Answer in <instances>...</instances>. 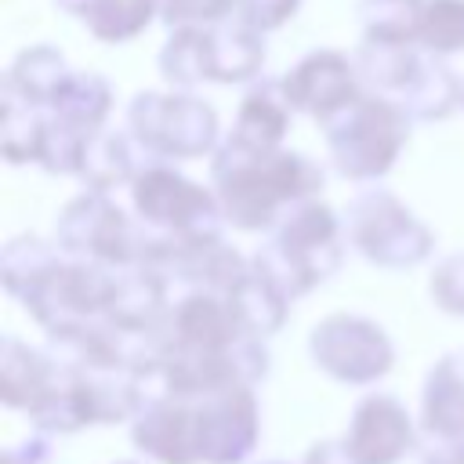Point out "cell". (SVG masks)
Listing matches in <instances>:
<instances>
[{
	"label": "cell",
	"mask_w": 464,
	"mask_h": 464,
	"mask_svg": "<svg viewBox=\"0 0 464 464\" xmlns=\"http://www.w3.org/2000/svg\"><path fill=\"white\" fill-rule=\"evenodd\" d=\"M323 188V170L290 149L250 152L232 141L218 149L214 160V196L221 221L243 232L272 228L286 207L315 199Z\"/></svg>",
	"instance_id": "obj_1"
},
{
	"label": "cell",
	"mask_w": 464,
	"mask_h": 464,
	"mask_svg": "<svg viewBox=\"0 0 464 464\" xmlns=\"http://www.w3.org/2000/svg\"><path fill=\"white\" fill-rule=\"evenodd\" d=\"M344 221L323 199H304L279 218V228L254 261L290 294L301 297L326 283L344 257Z\"/></svg>",
	"instance_id": "obj_2"
},
{
	"label": "cell",
	"mask_w": 464,
	"mask_h": 464,
	"mask_svg": "<svg viewBox=\"0 0 464 464\" xmlns=\"http://www.w3.org/2000/svg\"><path fill=\"white\" fill-rule=\"evenodd\" d=\"M410 112L392 94L362 91L337 120L326 127V145L337 174L352 181L384 178L410 141Z\"/></svg>",
	"instance_id": "obj_3"
},
{
	"label": "cell",
	"mask_w": 464,
	"mask_h": 464,
	"mask_svg": "<svg viewBox=\"0 0 464 464\" xmlns=\"http://www.w3.org/2000/svg\"><path fill=\"white\" fill-rule=\"evenodd\" d=\"M344 232L348 243L381 268H413L435 246L431 228L384 188H366L348 203Z\"/></svg>",
	"instance_id": "obj_4"
},
{
	"label": "cell",
	"mask_w": 464,
	"mask_h": 464,
	"mask_svg": "<svg viewBox=\"0 0 464 464\" xmlns=\"http://www.w3.org/2000/svg\"><path fill=\"white\" fill-rule=\"evenodd\" d=\"M54 243L72 257H87L109 268H130V265H141L145 257L149 225H134L109 199V192L87 188L83 196L62 207L54 225Z\"/></svg>",
	"instance_id": "obj_5"
},
{
	"label": "cell",
	"mask_w": 464,
	"mask_h": 464,
	"mask_svg": "<svg viewBox=\"0 0 464 464\" xmlns=\"http://www.w3.org/2000/svg\"><path fill=\"white\" fill-rule=\"evenodd\" d=\"M130 134L149 156L160 160H196L218 145V112L188 91H145L127 112Z\"/></svg>",
	"instance_id": "obj_6"
},
{
	"label": "cell",
	"mask_w": 464,
	"mask_h": 464,
	"mask_svg": "<svg viewBox=\"0 0 464 464\" xmlns=\"http://www.w3.org/2000/svg\"><path fill=\"white\" fill-rule=\"evenodd\" d=\"M112 286H116V268L109 265H98L87 257L58 261L25 294V312L47 330V337L69 334L105 319Z\"/></svg>",
	"instance_id": "obj_7"
},
{
	"label": "cell",
	"mask_w": 464,
	"mask_h": 464,
	"mask_svg": "<svg viewBox=\"0 0 464 464\" xmlns=\"http://www.w3.org/2000/svg\"><path fill=\"white\" fill-rule=\"evenodd\" d=\"M308 355L341 384H373L395 362V348L384 326L355 312L323 315L308 334Z\"/></svg>",
	"instance_id": "obj_8"
},
{
	"label": "cell",
	"mask_w": 464,
	"mask_h": 464,
	"mask_svg": "<svg viewBox=\"0 0 464 464\" xmlns=\"http://www.w3.org/2000/svg\"><path fill=\"white\" fill-rule=\"evenodd\" d=\"M130 199L141 225L156 232H188V228H214L221 218L214 188L196 185L174 167L149 163L130 181Z\"/></svg>",
	"instance_id": "obj_9"
},
{
	"label": "cell",
	"mask_w": 464,
	"mask_h": 464,
	"mask_svg": "<svg viewBox=\"0 0 464 464\" xmlns=\"http://www.w3.org/2000/svg\"><path fill=\"white\" fill-rule=\"evenodd\" d=\"M279 83H283V94L294 105V112H304L319 123L337 120L362 94L355 58H344L341 51L304 54Z\"/></svg>",
	"instance_id": "obj_10"
},
{
	"label": "cell",
	"mask_w": 464,
	"mask_h": 464,
	"mask_svg": "<svg viewBox=\"0 0 464 464\" xmlns=\"http://www.w3.org/2000/svg\"><path fill=\"white\" fill-rule=\"evenodd\" d=\"M261 439V406L254 384H232L199 399L203 464H239Z\"/></svg>",
	"instance_id": "obj_11"
},
{
	"label": "cell",
	"mask_w": 464,
	"mask_h": 464,
	"mask_svg": "<svg viewBox=\"0 0 464 464\" xmlns=\"http://www.w3.org/2000/svg\"><path fill=\"white\" fill-rule=\"evenodd\" d=\"M130 439L145 457L160 464H203L199 399H149L130 424Z\"/></svg>",
	"instance_id": "obj_12"
},
{
	"label": "cell",
	"mask_w": 464,
	"mask_h": 464,
	"mask_svg": "<svg viewBox=\"0 0 464 464\" xmlns=\"http://www.w3.org/2000/svg\"><path fill=\"white\" fill-rule=\"evenodd\" d=\"M344 439L362 464H399L406 453L417 450V424L399 399L373 392L352 410Z\"/></svg>",
	"instance_id": "obj_13"
},
{
	"label": "cell",
	"mask_w": 464,
	"mask_h": 464,
	"mask_svg": "<svg viewBox=\"0 0 464 464\" xmlns=\"http://www.w3.org/2000/svg\"><path fill=\"white\" fill-rule=\"evenodd\" d=\"M243 337H250L228 297L225 294H214V290H192L188 297H181L170 315L163 319L160 326V344L163 348H232L239 344Z\"/></svg>",
	"instance_id": "obj_14"
},
{
	"label": "cell",
	"mask_w": 464,
	"mask_h": 464,
	"mask_svg": "<svg viewBox=\"0 0 464 464\" xmlns=\"http://www.w3.org/2000/svg\"><path fill=\"white\" fill-rule=\"evenodd\" d=\"M174 304H167V276L149 265H130L116 272V286L105 319L130 334H156Z\"/></svg>",
	"instance_id": "obj_15"
},
{
	"label": "cell",
	"mask_w": 464,
	"mask_h": 464,
	"mask_svg": "<svg viewBox=\"0 0 464 464\" xmlns=\"http://www.w3.org/2000/svg\"><path fill=\"white\" fill-rule=\"evenodd\" d=\"M265 65V33L250 25L243 14H228L207 25V69L214 83H243L254 80Z\"/></svg>",
	"instance_id": "obj_16"
},
{
	"label": "cell",
	"mask_w": 464,
	"mask_h": 464,
	"mask_svg": "<svg viewBox=\"0 0 464 464\" xmlns=\"http://www.w3.org/2000/svg\"><path fill=\"white\" fill-rule=\"evenodd\" d=\"M290 112H294V105L286 102L283 83H257L239 102L228 141L239 149H250V152L283 149V138L290 130Z\"/></svg>",
	"instance_id": "obj_17"
},
{
	"label": "cell",
	"mask_w": 464,
	"mask_h": 464,
	"mask_svg": "<svg viewBox=\"0 0 464 464\" xmlns=\"http://www.w3.org/2000/svg\"><path fill=\"white\" fill-rule=\"evenodd\" d=\"M420 431L431 439H464V355H442L420 392Z\"/></svg>",
	"instance_id": "obj_18"
},
{
	"label": "cell",
	"mask_w": 464,
	"mask_h": 464,
	"mask_svg": "<svg viewBox=\"0 0 464 464\" xmlns=\"http://www.w3.org/2000/svg\"><path fill=\"white\" fill-rule=\"evenodd\" d=\"M62 366L54 355H44L40 348H29L18 337L0 341V399L11 410L29 413V406L58 381Z\"/></svg>",
	"instance_id": "obj_19"
},
{
	"label": "cell",
	"mask_w": 464,
	"mask_h": 464,
	"mask_svg": "<svg viewBox=\"0 0 464 464\" xmlns=\"http://www.w3.org/2000/svg\"><path fill=\"white\" fill-rule=\"evenodd\" d=\"M225 297H228V304H232L239 326H243L250 337H268V334H276V330L286 323V312H290V301H294L257 261H250L246 276H243Z\"/></svg>",
	"instance_id": "obj_20"
},
{
	"label": "cell",
	"mask_w": 464,
	"mask_h": 464,
	"mask_svg": "<svg viewBox=\"0 0 464 464\" xmlns=\"http://www.w3.org/2000/svg\"><path fill=\"white\" fill-rule=\"evenodd\" d=\"M138 138L134 134H120V130H94L87 149H83V163H80V178L87 188L94 192H109L116 185H130L138 178Z\"/></svg>",
	"instance_id": "obj_21"
},
{
	"label": "cell",
	"mask_w": 464,
	"mask_h": 464,
	"mask_svg": "<svg viewBox=\"0 0 464 464\" xmlns=\"http://www.w3.org/2000/svg\"><path fill=\"white\" fill-rule=\"evenodd\" d=\"M395 102H402L413 120H446L457 105H464V83L439 54H424L410 87Z\"/></svg>",
	"instance_id": "obj_22"
},
{
	"label": "cell",
	"mask_w": 464,
	"mask_h": 464,
	"mask_svg": "<svg viewBox=\"0 0 464 464\" xmlns=\"http://www.w3.org/2000/svg\"><path fill=\"white\" fill-rule=\"evenodd\" d=\"M72 69L65 65L62 51L36 44L18 51V58L7 69V91H14L18 98H25L29 105H54V98L62 94V87L69 83Z\"/></svg>",
	"instance_id": "obj_23"
},
{
	"label": "cell",
	"mask_w": 464,
	"mask_h": 464,
	"mask_svg": "<svg viewBox=\"0 0 464 464\" xmlns=\"http://www.w3.org/2000/svg\"><path fill=\"white\" fill-rule=\"evenodd\" d=\"M420 58L424 54L410 44H373V40H366L355 51V69H359V80H362L366 91L399 98L410 87L413 72L420 69Z\"/></svg>",
	"instance_id": "obj_24"
},
{
	"label": "cell",
	"mask_w": 464,
	"mask_h": 464,
	"mask_svg": "<svg viewBox=\"0 0 464 464\" xmlns=\"http://www.w3.org/2000/svg\"><path fill=\"white\" fill-rule=\"evenodd\" d=\"M156 14H163V0H87L76 18L91 29V36L105 44H123L145 33Z\"/></svg>",
	"instance_id": "obj_25"
},
{
	"label": "cell",
	"mask_w": 464,
	"mask_h": 464,
	"mask_svg": "<svg viewBox=\"0 0 464 464\" xmlns=\"http://www.w3.org/2000/svg\"><path fill=\"white\" fill-rule=\"evenodd\" d=\"M54 246L58 243H47L40 236H14V239H7V246L0 254V283H4V290L11 297L25 301V294L62 261Z\"/></svg>",
	"instance_id": "obj_26"
},
{
	"label": "cell",
	"mask_w": 464,
	"mask_h": 464,
	"mask_svg": "<svg viewBox=\"0 0 464 464\" xmlns=\"http://www.w3.org/2000/svg\"><path fill=\"white\" fill-rule=\"evenodd\" d=\"M424 0H359L362 40L417 47Z\"/></svg>",
	"instance_id": "obj_27"
},
{
	"label": "cell",
	"mask_w": 464,
	"mask_h": 464,
	"mask_svg": "<svg viewBox=\"0 0 464 464\" xmlns=\"http://www.w3.org/2000/svg\"><path fill=\"white\" fill-rule=\"evenodd\" d=\"M160 72L174 87H196L210 80L207 69V25H174L160 51Z\"/></svg>",
	"instance_id": "obj_28"
},
{
	"label": "cell",
	"mask_w": 464,
	"mask_h": 464,
	"mask_svg": "<svg viewBox=\"0 0 464 464\" xmlns=\"http://www.w3.org/2000/svg\"><path fill=\"white\" fill-rule=\"evenodd\" d=\"M51 109L58 116L87 127V130H102L105 116L112 109V91H109V83L98 72H72Z\"/></svg>",
	"instance_id": "obj_29"
},
{
	"label": "cell",
	"mask_w": 464,
	"mask_h": 464,
	"mask_svg": "<svg viewBox=\"0 0 464 464\" xmlns=\"http://www.w3.org/2000/svg\"><path fill=\"white\" fill-rule=\"evenodd\" d=\"M36 109L40 105H29L14 91H7L4 120H0V149H4L7 163H36L40 138H44V120H47Z\"/></svg>",
	"instance_id": "obj_30"
},
{
	"label": "cell",
	"mask_w": 464,
	"mask_h": 464,
	"mask_svg": "<svg viewBox=\"0 0 464 464\" xmlns=\"http://www.w3.org/2000/svg\"><path fill=\"white\" fill-rule=\"evenodd\" d=\"M94 130L65 120V116H47L44 120V138H40V156L36 163L51 174H80V163H83V149L91 141Z\"/></svg>",
	"instance_id": "obj_31"
},
{
	"label": "cell",
	"mask_w": 464,
	"mask_h": 464,
	"mask_svg": "<svg viewBox=\"0 0 464 464\" xmlns=\"http://www.w3.org/2000/svg\"><path fill=\"white\" fill-rule=\"evenodd\" d=\"M417 44L439 58L464 51V0H424Z\"/></svg>",
	"instance_id": "obj_32"
},
{
	"label": "cell",
	"mask_w": 464,
	"mask_h": 464,
	"mask_svg": "<svg viewBox=\"0 0 464 464\" xmlns=\"http://www.w3.org/2000/svg\"><path fill=\"white\" fill-rule=\"evenodd\" d=\"M431 301L450 312V315H464V254H450L435 265L431 272Z\"/></svg>",
	"instance_id": "obj_33"
},
{
	"label": "cell",
	"mask_w": 464,
	"mask_h": 464,
	"mask_svg": "<svg viewBox=\"0 0 464 464\" xmlns=\"http://www.w3.org/2000/svg\"><path fill=\"white\" fill-rule=\"evenodd\" d=\"M236 11V0H163L170 25H214Z\"/></svg>",
	"instance_id": "obj_34"
},
{
	"label": "cell",
	"mask_w": 464,
	"mask_h": 464,
	"mask_svg": "<svg viewBox=\"0 0 464 464\" xmlns=\"http://www.w3.org/2000/svg\"><path fill=\"white\" fill-rule=\"evenodd\" d=\"M297 7H301V0H236V14H243L261 33L286 25L297 14Z\"/></svg>",
	"instance_id": "obj_35"
},
{
	"label": "cell",
	"mask_w": 464,
	"mask_h": 464,
	"mask_svg": "<svg viewBox=\"0 0 464 464\" xmlns=\"http://www.w3.org/2000/svg\"><path fill=\"white\" fill-rule=\"evenodd\" d=\"M301 464H362V460H359V453L352 450L348 439H323L304 453Z\"/></svg>",
	"instance_id": "obj_36"
},
{
	"label": "cell",
	"mask_w": 464,
	"mask_h": 464,
	"mask_svg": "<svg viewBox=\"0 0 464 464\" xmlns=\"http://www.w3.org/2000/svg\"><path fill=\"white\" fill-rule=\"evenodd\" d=\"M424 464H464V439H431L428 450H420Z\"/></svg>",
	"instance_id": "obj_37"
},
{
	"label": "cell",
	"mask_w": 464,
	"mask_h": 464,
	"mask_svg": "<svg viewBox=\"0 0 464 464\" xmlns=\"http://www.w3.org/2000/svg\"><path fill=\"white\" fill-rule=\"evenodd\" d=\"M40 460H44V450L40 453H22V446H18V450L4 453V464H40Z\"/></svg>",
	"instance_id": "obj_38"
},
{
	"label": "cell",
	"mask_w": 464,
	"mask_h": 464,
	"mask_svg": "<svg viewBox=\"0 0 464 464\" xmlns=\"http://www.w3.org/2000/svg\"><path fill=\"white\" fill-rule=\"evenodd\" d=\"M261 464H286V460H261Z\"/></svg>",
	"instance_id": "obj_39"
},
{
	"label": "cell",
	"mask_w": 464,
	"mask_h": 464,
	"mask_svg": "<svg viewBox=\"0 0 464 464\" xmlns=\"http://www.w3.org/2000/svg\"><path fill=\"white\" fill-rule=\"evenodd\" d=\"M120 464H134V460H120Z\"/></svg>",
	"instance_id": "obj_40"
}]
</instances>
